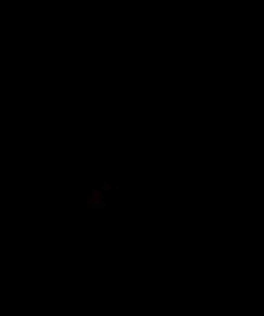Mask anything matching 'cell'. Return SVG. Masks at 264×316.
<instances>
[{
	"label": "cell",
	"instance_id": "obj_2",
	"mask_svg": "<svg viewBox=\"0 0 264 316\" xmlns=\"http://www.w3.org/2000/svg\"><path fill=\"white\" fill-rule=\"evenodd\" d=\"M101 187H103L104 190H106V192H109V190H111V181H109V179L106 177V179H104V182H103V185H101Z\"/></svg>",
	"mask_w": 264,
	"mask_h": 316
},
{
	"label": "cell",
	"instance_id": "obj_1",
	"mask_svg": "<svg viewBox=\"0 0 264 316\" xmlns=\"http://www.w3.org/2000/svg\"><path fill=\"white\" fill-rule=\"evenodd\" d=\"M104 192H106V190H104L103 187H96V189H93V194H94V199L97 200V202H101V200L104 199Z\"/></svg>",
	"mask_w": 264,
	"mask_h": 316
}]
</instances>
